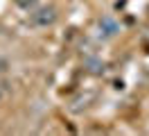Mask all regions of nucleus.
Listing matches in <instances>:
<instances>
[{
    "instance_id": "20e7f679",
    "label": "nucleus",
    "mask_w": 149,
    "mask_h": 136,
    "mask_svg": "<svg viewBox=\"0 0 149 136\" xmlns=\"http://www.w3.org/2000/svg\"><path fill=\"white\" fill-rule=\"evenodd\" d=\"M5 70V61H2V59H0V73Z\"/></svg>"
},
{
    "instance_id": "7ed1b4c3",
    "label": "nucleus",
    "mask_w": 149,
    "mask_h": 136,
    "mask_svg": "<svg viewBox=\"0 0 149 136\" xmlns=\"http://www.w3.org/2000/svg\"><path fill=\"white\" fill-rule=\"evenodd\" d=\"M16 5L23 9H32L34 5H36V0H16Z\"/></svg>"
},
{
    "instance_id": "f257e3e1",
    "label": "nucleus",
    "mask_w": 149,
    "mask_h": 136,
    "mask_svg": "<svg viewBox=\"0 0 149 136\" xmlns=\"http://www.w3.org/2000/svg\"><path fill=\"white\" fill-rule=\"evenodd\" d=\"M56 20V9L54 7H41L38 11L32 14V23L38 27H47Z\"/></svg>"
},
{
    "instance_id": "f03ea898",
    "label": "nucleus",
    "mask_w": 149,
    "mask_h": 136,
    "mask_svg": "<svg viewBox=\"0 0 149 136\" xmlns=\"http://www.w3.org/2000/svg\"><path fill=\"white\" fill-rule=\"evenodd\" d=\"M100 27L106 30V34H115V32H118V25L113 23L111 18H102V20H100Z\"/></svg>"
}]
</instances>
